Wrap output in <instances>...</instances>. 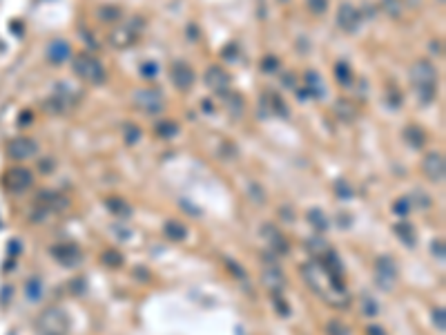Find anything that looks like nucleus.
<instances>
[{
    "label": "nucleus",
    "mask_w": 446,
    "mask_h": 335,
    "mask_svg": "<svg viewBox=\"0 0 446 335\" xmlns=\"http://www.w3.org/2000/svg\"><path fill=\"white\" fill-rule=\"evenodd\" d=\"M302 273H304V280L308 282V286L313 288L319 297H324L328 304H333V306H348L350 304L348 288L344 286V277L328 273L319 261L306 264L302 268Z\"/></svg>",
    "instance_id": "nucleus-1"
},
{
    "label": "nucleus",
    "mask_w": 446,
    "mask_h": 335,
    "mask_svg": "<svg viewBox=\"0 0 446 335\" xmlns=\"http://www.w3.org/2000/svg\"><path fill=\"white\" fill-rule=\"evenodd\" d=\"M408 79H411L415 92H417V101H422L424 105L433 101L435 83H437V70L433 67L430 60H424V58L415 60L411 70H408Z\"/></svg>",
    "instance_id": "nucleus-2"
},
{
    "label": "nucleus",
    "mask_w": 446,
    "mask_h": 335,
    "mask_svg": "<svg viewBox=\"0 0 446 335\" xmlns=\"http://www.w3.org/2000/svg\"><path fill=\"white\" fill-rule=\"evenodd\" d=\"M71 67H74V74L79 76V79L87 81V83H92V85H101L103 81H105V67L101 65V60L90 54H79L74 58V65Z\"/></svg>",
    "instance_id": "nucleus-3"
},
{
    "label": "nucleus",
    "mask_w": 446,
    "mask_h": 335,
    "mask_svg": "<svg viewBox=\"0 0 446 335\" xmlns=\"http://www.w3.org/2000/svg\"><path fill=\"white\" fill-rule=\"evenodd\" d=\"M36 326H38L40 335H67V331H69V317L60 308H47L45 313H40Z\"/></svg>",
    "instance_id": "nucleus-4"
},
{
    "label": "nucleus",
    "mask_w": 446,
    "mask_h": 335,
    "mask_svg": "<svg viewBox=\"0 0 446 335\" xmlns=\"http://www.w3.org/2000/svg\"><path fill=\"white\" fill-rule=\"evenodd\" d=\"M132 101H134V107H138V110L145 112V114H159V112H163V107H165L163 96L154 90H136L134 96H132Z\"/></svg>",
    "instance_id": "nucleus-5"
},
{
    "label": "nucleus",
    "mask_w": 446,
    "mask_h": 335,
    "mask_svg": "<svg viewBox=\"0 0 446 335\" xmlns=\"http://www.w3.org/2000/svg\"><path fill=\"white\" fill-rule=\"evenodd\" d=\"M375 275H377V284L384 291H391L397 282V264L393 261V257L382 255L380 259L375 261Z\"/></svg>",
    "instance_id": "nucleus-6"
},
{
    "label": "nucleus",
    "mask_w": 446,
    "mask_h": 335,
    "mask_svg": "<svg viewBox=\"0 0 446 335\" xmlns=\"http://www.w3.org/2000/svg\"><path fill=\"white\" fill-rule=\"evenodd\" d=\"M422 172L428 181L433 183H442L444 174H446V161L442 152H428L426 157L422 159Z\"/></svg>",
    "instance_id": "nucleus-7"
},
{
    "label": "nucleus",
    "mask_w": 446,
    "mask_h": 335,
    "mask_svg": "<svg viewBox=\"0 0 446 335\" xmlns=\"http://www.w3.org/2000/svg\"><path fill=\"white\" fill-rule=\"evenodd\" d=\"M337 25H339L344 32H348V34L357 32L359 25H361L359 9H357L355 5H350V3H341L339 9H337Z\"/></svg>",
    "instance_id": "nucleus-8"
},
{
    "label": "nucleus",
    "mask_w": 446,
    "mask_h": 335,
    "mask_svg": "<svg viewBox=\"0 0 446 335\" xmlns=\"http://www.w3.org/2000/svg\"><path fill=\"white\" fill-rule=\"evenodd\" d=\"M170 79H172V85L181 92H188L192 85H194V72L188 63L183 60H174L172 67H170Z\"/></svg>",
    "instance_id": "nucleus-9"
},
{
    "label": "nucleus",
    "mask_w": 446,
    "mask_h": 335,
    "mask_svg": "<svg viewBox=\"0 0 446 335\" xmlns=\"http://www.w3.org/2000/svg\"><path fill=\"white\" fill-rule=\"evenodd\" d=\"M203 81H205V85L210 87L212 92H216V94H221V96L230 90V76H228V72L223 70V67H219V65H210V67H207Z\"/></svg>",
    "instance_id": "nucleus-10"
},
{
    "label": "nucleus",
    "mask_w": 446,
    "mask_h": 335,
    "mask_svg": "<svg viewBox=\"0 0 446 335\" xmlns=\"http://www.w3.org/2000/svg\"><path fill=\"white\" fill-rule=\"evenodd\" d=\"M51 252H54L56 259H58L63 266H67V268H74V266H79L81 261H83V252H81V248H79L76 244L54 246V248H51Z\"/></svg>",
    "instance_id": "nucleus-11"
},
{
    "label": "nucleus",
    "mask_w": 446,
    "mask_h": 335,
    "mask_svg": "<svg viewBox=\"0 0 446 335\" xmlns=\"http://www.w3.org/2000/svg\"><path fill=\"white\" fill-rule=\"evenodd\" d=\"M5 181H7V188L20 192V190H27L29 185L34 183V174L29 172L27 168H14V170H9V172H7Z\"/></svg>",
    "instance_id": "nucleus-12"
},
{
    "label": "nucleus",
    "mask_w": 446,
    "mask_h": 335,
    "mask_svg": "<svg viewBox=\"0 0 446 335\" xmlns=\"http://www.w3.org/2000/svg\"><path fill=\"white\" fill-rule=\"evenodd\" d=\"M261 235L266 237V241L270 244V248H272V252H274L277 257H279V255H286V252H288L290 246H288L286 237L279 233V230L274 228L272 224H266V226H263V228H261Z\"/></svg>",
    "instance_id": "nucleus-13"
},
{
    "label": "nucleus",
    "mask_w": 446,
    "mask_h": 335,
    "mask_svg": "<svg viewBox=\"0 0 446 335\" xmlns=\"http://www.w3.org/2000/svg\"><path fill=\"white\" fill-rule=\"evenodd\" d=\"M9 157H14V159H29V157H34L36 154V150H38V146H36V141H32V139H27V137H20V139H14L12 143H9Z\"/></svg>",
    "instance_id": "nucleus-14"
},
{
    "label": "nucleus",
    "mask_w": 446,
    "mask_h": 335,
    "mask_svg": "<svg viewBox=\"0 0 446 335\" xmlns=\"http://www.w3.org/2000/svg\"><path fill=\"white\" fill-rule=\"evenodd\" d=\"M45 54H47L49 63L60 65L71 56V45L67 43V40H51V43L47 45V51H45Z\"/></svg>",
    "instance_id": "nucleus-15"
},
{
    "label": "nucleus",
    "mask_w": 446,
    "mask_h": 335,
    "mask_svg": "<svg viewBox=\"0 0 446 335\" xmlns=\"http://www.w3.org/2000/svg\"><path fill=\"white\" fill-rule=\"evenodd\" d=\"M112 38V45H116V47H127L129 43H134V38H136V34H134V27H127V25H123V27H116L114 32L110 34Z\"/></svg>",
    "instance_id": "nucleus-16"
},
{
    "label": "nucleus",
    "mask_w": 446,
    "mask_h": 335,
    "mask_svg": "<svg viewBox=\"0 0 446 335\" xmlns=\"http://www.w3.org/2000/svg\"><path fill=\"white\" fill-rule=\"evenodd\" d=\"M263 284L270 288L272 293H279L283 288V284H286V277H283L281 271H277V268H266V273H263Z\"/></svg>",
    "instance_id": "nucleus-17"
},
{
    "label": "nucleus",
    "mask_w": 446,
    "mask_h": 335,
    "mask_svg": "<svg viewBox=\"0 0 446 335\" xmlns=\"http://www.w3.org/2000/svg\"><path fill=\"white\" fill-rule=\"evenodd\" d=\"M404 141H406L411 148H415V150H419V148L426 143V137H424V130H422V127L408 125L406 130H404Z\"/></svg>",
    "instance_id": "nucleus-18"
},
{
    "label": "nucleus",
    "mask_w": 446,
    "mask_h": 335,
    "mask_svg": "<svg viewBox=\"0 0 446 335\" xmlns=\"http://www.w3.org/2000/svg\"><path fill=\"white\" fill-rule=\"evenodd\" d=\"M43 293H45V286H43V282H40L38 277L27 280V284H25V297H27L29 302H40Z\"/></svg>",
    "instance_id": "nucleus-19"
},
{
    "label": "nucleus",
    "mask_w": 446,
    "mask_h": 335,
    "mask_svg": "<svg viewBox=\"0 0 446 335\" xmlns=\"http://www.w3.org/2000/svg\"><path fill=\"white\" fill-rule=\"evenodd\" d=\"M165 235H168L172 241H183L185 237H188V228H185L181 221L170 219L168 224H165Z\"/></svg>",
    "instance_id": "nucleus-20"
},
{
    "label": "nucleus",
    "mask_w": 446,
    "mask_h": 335,
    "mask_svg": "<svg viewBox=\"0 0 446 335\" xmlns=\"http://www.w3.org/2000/svg\"><path fill=\"white\" fill-rule=\"evenodd\" d=\"M395 233H397L399 239L408 246V248H413V246H415V239H417V237H415V228L408 224V221H399V224L395 226Z\"/></svg>",
    "instance_id": "nucleus-21"
},
{
    "label": "nucleus",
    "mask_w": 446,
    "mask_h": 335,
    "mask_svg": "<svg viewBox=\"0 0 446 335\" xmlns=\"http://www.w3.org/2000/svg\"><path fill=\"white\" fill-rule=\"evenodd\" d=\"M96 16L103 20V23H116L118 18H121V9L114 7V5H103V7H98Z\"/></svg>",
    "instance_id": "nucleus-22"
},
{
    "label": "nucleus",
    "mask_w": 446,
    "mask_h": 335,
    "mask_svg": "<svg viewBox=\"0 0 446 335\" xmlns=\"http://www.w3.org/2000/svg\"><path fill=\"white\" fill-rule=\"evenodd\" d=\"M308 219H310V224H313L315 228H317V230H321V233H324V230H328V228H330V221H328V217H326V215L321 213L319 208L310 210V213H308Z\"/></svg>",
    "instance_id": "nucleus-23"
},
{
    "label": "nucleus",
    "mask_w": 446,
    "mask_h": 335,
    "mask_svg": "<svg viewBox=\"0 0 446 335\" xmlns=\"http://www.w3.org/2000/svg\"><path fill=\"white\" fill-rule=\"evenodd\" d=\"M335 79L339 85H350L352 83V72L348 63H337L335 65Z\"/></svg>",
    "instance_id": "nucleus-24"
},
{
    "label": "nucleus",
    "mask_w": 446,
    "mask_h": 335,
    "mask_svg": "<svg viewBox=\"0 0 446 335\" xmlns=\"http://www.w3.org/2000/svg\"><path fill=\"white\" fill-rule=\"evenodd\" d=\"M306 83H308L310 94H313V96H317V99H321V96H324V85H321V81H319V74H315V72H308V74H306Z\"/></svg>",
    "instance_id": "nucleus-25"
},
{
    "label": "nucleus",
    "mask_w": 446,
    "mask_h": 335,
    "mask_svg": "<svg viewBox=\"0 0 446 335\" xmlns=\"http://www.w3.org/2000/svg\"><path fill=\"white\" fill-rule=\"evenodd\" d=\"M107 208H110L112 213H116L118 217H129V213H132V208H129L123 199H107Z\"/></svg>",
    "instance_id": "nucleus-26"
},
{
    "label": "nucleus",
    "mask_w": 446,
    "mask_h": 335,
    "mask_svg": "<svg viewBox=\"0 0 446 335\" xmlns=\"http://www.w3.org/2000/svg\"><path fill=\"white\" fill-rule=\"evenodd\" d=\"M223 99H226V105H228V110L232 112V114H241L243 112V101H241V96H237V94H230V92H226L223 94Z\"/></svg>",
    "instance_id": "nucleus-27"
},
{
    "label": "nucleus",
    "mask_w": 446,
    "mask_h": 335,
    "mask_svg": "<svg viewBox=\"0 0 446 335\" xmlns=\"http://www.w3.org/2000/svg\"><path fill=\"white\" fill-rule=\"evenodd\" d=\"M308 250L313 252V255L319 259V257H321V255H326V252H328L330 248H328V244H326V241L321 239V237H313V239L308 241Z\"/></svg>",
    "instance_id": "nucleus-28"
},
{
    "label": "nucleus",
    "mask_w": 446,
    "mask_h": 335,
    "mask_svg": "<svg viewBox=\"0 0 446 335\" xmlns=\"http://www.w3.org/2000/svg\"><path fill=\"white\" fill-rule=\"evenodd\" d=\"M176 132H179V125H176L174 121H161L157 125V134L163 139H172Z\"/></svg>",
    "instance_id": "nucleus-29"
},
{
    "label": "nucleus",
    "mask_w": 446,
    "mask_h": 335,
    "mask_svg": "<svg viewBox=\"0 0 446 335\" xmlns=\"http://www.w3.org/2000/svg\"><path fill=\"white\" fill-rule=\"evenodd\" d=\"M382 9L391 18H399V16H402V3H399V0H382Z\"/></svg>",
    "instance_id": "nucleus-30"
},
{
    "label": "nucleus",
    "mask_w": 446,
    "mask_h": 335,
    "mask_svg": "<svg viewBox=\"0 0 446 335\" xmlns=\"http://www.w3.org/2000/svg\"><path fill=\"white\" fill-rule=\"evenodd\" d=\"M408 201H415V208H422V210H428V208H430V204H433L428 194L417 192V190H415V192H413V197L408 199Z\"/></svg>",
    "instance_id": "nucleus-31"
},
{
    "label": "nucleus",
    "mask_w": 446,
    "mask_h": 335,
    "mask_svg": "<svg viewBox=\"0 0 446 335\" xmlns=\"http://www.w3.org/2000/svg\"><path fill=\"white\" fill-rule=\"evenodd\" d=\"M337 114L344 118V121H352V118H355V110H352L350 103L339 101V103H337Z\"/></svg>",
    "instance_id": "nucleus-32"
},
{
    "label": "nucleus",
    "mask_w": 446,
    "mask_h": 335,
    "mask_svg": "<svg viewBox=\"0 0 446 335\" xmlns=\"http://www.w3.org/2000/svg\"><path fill=\"white\" fill-rule=\"evenodd\" d=\"M138 139H141V130H138L136 125H132V123H127L125 125V143L127 146H134Z\"/></svg>",
    "instance_id": "nucleus-33"
},
{
    "label": "nucleus",
    "mask_w": 446,
    "mask_h": 335,
    "mask_svg": "<svg viewBox=\"0 0 446 335\" xmlns=\"http://www.w3.org/2000/svg\"><path fill=\"white\" fill-rule=\"evenodd\" d=\"M103 264L116 268V266H121V264H123V257L118 255V252H114V250H107L105 255H103Z\"/></svg>",
    "instance_id": "nucleus-34"
},
{
    "label": "nucleus",
    "mask_w": 446,
    "mask_h": 335,
    "mask_svg": "<svg viewBox=\"0 0 446 335\" xmlns=\"http://www.w3.org/2000/svg\"><path fill=\"white\" fill-rule=\"evenodd\" d=\"M308 9L313 14H317V16H321L328 9V0H308Z\"/></svg>",
    "instance_id": "nucleus-35"
},
{
    "label": "nucleus",
    "mask_w": 446,
    "mask_h": 335,
    "mask_svg": "<svg viewBox=\"0 0 446 335\" xmlns=\"http://www.w3.org/2000/svg\"><path fill=\"white\" fill-rule=\"evenodd\" d=\"M377 313H380V304H377L373 297H364V315H370V317H375Z\"/></svg>",
    "instance_id": "nucleus-36"
},
{
    "label": "nucleus",
    "mask_w": 446,
    "mask_h": 335,
    "mask_svg": "<svg viewBox=\"0 0 446 335\" xmlns=\"http://www.w3.org/2000/svg\"><path fill=\"white\" fill-rule=\"evenodd\" d=\"M393 210H395L397 215H402V217H406L408 210H411V201H408V197H402L395 201V206H393Z\"/></svg>",
    "instance_id": "nucleus-37"
},
{
    "label": "nucleus",
    "mask_w": 446,
    "mask_h": 335,
    "mask_svg": "<svg viewBox=\"0 0 446 335\" xmlns=\"http://www.w3.org/2000/svg\"><path fill=\"white\" fill-rule=\"evenodd\" d=\"M157 72H159V65L152 63V60H147V63L141 65V76H143V79H154Z\"/></svg>",
    "instance_id": "nucleus-38"
},
{
    "label": "nucleus",
    "mask_w": 446,
    "mask_h": 335,
    "mask_svg": "<svg viewBox=\"0 0 446 335\" xmlns=\"http://www.w3.org/2000/svg\"><path fill=\"white\" fill-rule=\"evenodd\" d=\"M433 322L437 326V331H446V315H444V308H435L433 311Z\"/></svg>",
    "instance_id": "nucleus-39"
},
{
    "label": "nucleus",
    "mask_w": 446,
    "mask_h": 335,
    "mask_svg": "<svg viewBox=\"0 0 446 335\" xmlns=\"http://www.w3.org/2000/svg\"><path fill=\"white\" fill-rule=\"evenodd\" d=\"M272 110L274 112H279V116H288V107H286V103L281 101V96H272Z\"/></svg>",
    "instance_id": "nucleus-40"
},
{
    "label": "nucleus",
    "mask_w": 446,
    "mask_h": 335,
    "mask_svg": "<svg viewBox=\"0 0 446 335\" xmlns=\"http://www.w3.org/2000/svg\"><path fill=\"white\" fill-rule=\"evenodd\" d=\"M279 67V58H274V56H266V58L261 60V70L263 72H274Z\"/></svg>",
    "instance_id": "nucleus-41"
},
{
    "label": "nucleus",
    "mask_w": 446,
    "mask_h": 335,
    "mask_svg": "<svg viewBox=\"0 0 446 335\" xmlns=\"http://www.w3.org/2000/svg\"><path fill=\"white\" fill-rule=\"evenodd\" d=\"M328 333L330 335H348V328H346L341 322H330L328 324Z\"/></svg>",
    "instance_id": "nucleus-42"
},
{
    "label": "nucleus",
    "mask_w": 446,
    "mask_h": 335,
    "mask_svg": "<svg viewBox=\"0 0 446 335\" xmlns=\"http://www.w3.org/2000/svg\"><path fill=\"white\" fill-rule=\"evenodd\" d=\"M335 192L339 194V197H344V199H348V197H352V190L346 185L344 181H337L335 183Z\"/></svg>",
    "instance_id": "nucleus-43"
},
{
    "label": "nucleus",
    "mask_w": 446,
    "mask_h": 335,
    "mask_svg": "<svg viewBox=\"0 0 446 335\" xmlns=\"http://www.w3.org/2000/svg\"><path fill=\"white\" fill-rule=\"evenodd\" d=\"M433 255L437 257L439 261H444V241H442V239L433 241Z\"/></svg>",
    "instance_id": "nucleus-44"
},
{
    "label": "nucleus",
    "mask_w": 446,
    "mask_h": 335,
    "mask_svg": "<svg viewBox=\"0 0 446 335\" xmlns=\"http://www.w3.org/2000/svg\"><path fill=\"white\" fill-rule=\"evenodd\" d=\"M366 335H386V333H384L382 326H377V324H370V326H366Z\"/></svg>",
    "instance_id": "nucleus-45"
},
{
    "label": "nucleus",
    "mask_w": 446,
    "mask_h": 335,
    "mask_svg": "<svg viewBox=\"0 0 446 335\" xmlns=\"http://www.w3.org/2000/svg\"><path fill=\"white\" fill-rule=\"evenodd\" d=\"M223 56H228V58H232V63H235V58H237V45H230V47H226L221 51Z\"/></svg>",
    "instance_id": "nucleus-46"
},
{
    "label": "nucleus",
    "mask_w": 446,
    "mask_h": 335,
    "mask_svg": "<svg viewBox=\"0 0 446 335\" xmlns=\"http://www.w3.org/2000/svg\"><path fill=\"white\" fill-rule=\"evenodd\" d=\"M279 3H288V0H279Z\"/></svg>",
    "instance_id": "nucleus-47"
}]
</instances>
